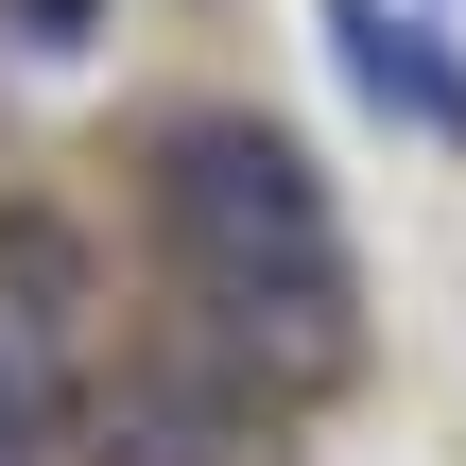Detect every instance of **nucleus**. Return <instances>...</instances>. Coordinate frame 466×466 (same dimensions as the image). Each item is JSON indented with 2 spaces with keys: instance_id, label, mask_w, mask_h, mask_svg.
I'll use <instances>...</instances> for the list:
<instances>
[{
  "instance_id": "1",
  "label": "nucleus",
  "mask_w": 466,
  "mask_h": 466,
  "mask_svg": "<svg viewBox=\"0 0 466 466\" xmlns=\"http://www.w3.org/2000/svg\"><path fill=\"white\" fill-rule=\"evenodd\" d=\"M156 225L190 277H346L329 259V190L277 121H173L156 138Z\"/></svg>"
},
{
  "instance_id": "2",
  "label": "nucleus",
  "mask_w": 466,
  "mask_h": 466,
  "mask_svg": "<svg viewBox=\"0 0 466 466\" xmlns=\"http://www.w3.org/2000/svg\"><path fill=\"white\" fill-rule=\"evenodd\" d=\"M86 466H277V398H242V380H208V363H173V380H121Z\"/></svg>"
},
{
  "instance_id": "3",
  "label": "nucleus",
  "mask_w": 466,
  "mask_h": 466,
  "mask_svg": "<svg viewBox=\"0 0 466 466\" xmlns=\"http://www.w3.org/2000/svg\"><path fill=\"white\" fill-rule=\"evenodd\" d=\"M329 52H346V86L380 104V121H415V138H466V69L432 17H398V0H329Z\"/></svg>"
},
{
  "instance_id": "4",
  "label": "nucleus",
  "mask_w": 466,
  "mask_h": 466,
  "mask_svg": "<svg viewBox=\"0 0 466 466\" xmlns=\"http://www.w3.org/2000/svg\"><path fill=\"white\" fill-rule=\"evenodd\" d=\"M17 35L35 52H86V0H17Z\"/></svg>"
}]
</instances>
